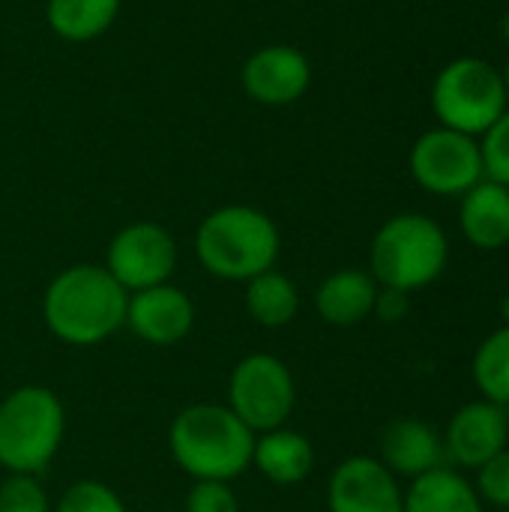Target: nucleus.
I'll list each match as a JSON object with an SVG mask.
<instances>
[{
	"mask_svg": "<svg viewBox=\"0 0 509 512\" xmlns=\"http://www.w3.org/2000/svg\"><path fill=\"white\" fill-rule=\"evenodd\" d=\"M126 303V288L108 270L78 264L48 285L42 315L57 339L69 345H96L126 321Z\"/></svg>",
	"mask_w": 509,
	"mask_h": 512,
	"instance_id": "obj_1",
	"label": "nucleus"
},
{
	"mask_svg": "<svg viewBox=\"0 0 509 512\" xmlns=\"http://www.w3.org/2000/svg\"><path fill=\"white\" fill-rule=\"evenodd\" d=\"M129 327L150 345H174L180 342L195 321L192 300L174 285H156L135 291L126 303Z\"/></svg>",
	"mask_w": 509,
	"mask_h": 512,
	"instance_id": "obj_13",
	"label": "nucleus"
},
{
	"mask_svg": "<svg viewBox=\"0 0 509 512\" xmlns=\"http://www.w3.org/2000/svg\"><path fill=\"white\" fill-rule=\"evenodd\" d=\"M411 174L435 195H465L486 180L480 141L444 126L432 129L411 150Z\"/></svg>",
	"mask_w": 509,
	"mask_h": 512,
	"instance_id": "obj_8",
	"label": "nucleus"
},
{
	"mask_svg": "<svg viewBox=\"0 0 509 512\" xmlns=\"http://www.w3.org/2000/svg\"><path fill=\"white\" fill-rule=\"evenodd\" d=\"M231 411L252 432L279 429L294 408V381L282 360L270 354L246 357L231 375Z\"/></svg>",
	"mask_w": 509,
	"mask_h": 512,
	"instance_id": "obj_7",
	"label": "nucleus"
},
{
	"mask_svg": "<svg viewBox=\"0 0 509 512\" xmlns=\"http://www.w3.org/2000/svg\"><path fill=\"white\" fill-rule=\"evenodd\" d=\"M120 12V0H48V24L60 39L87 42L105 33Z\"/></svg>",
	"mask_w": 509,
	"mask_h": 512,
	"instance_id": "obj_19",
	"label": "nucleus"
},
{
	"mask_svg": "<svg viewBox=\"0 0 509 512\" xmlns=\"http://www.w3.org/2000/svg\"><path fill=\"white\" fill-rule=\"evenodd\" d=\"M375 312H378V315H381V321H387V324L402 321V318H405V312H408V294H405V291H393V288L378 291Z\"/></svg>",
	"mask_w": 509,
	"mask_h": 512,
	"instance_id": "obj_27",
	"label": "nucleus"
},
{
	"mask_svg": "<svg viewBox=\"0 0 509 512\" xmlns=\"http://www.w3.org/2000/svg\"><path fill=\"white\" fill-rule=\"evenodd\" d=\"M63 441V405L45 387H21L0 405V465L12 474L42 471Z\"/></svg>",
	"mask_w": 509,
	"mask_h": 512,
	"instance_id": "obj_5",
	"label": "nucleus"
},
{
	"mask_svg": "<svg viewBox=\"0 0 509 512\" xmlns=\"http://www.w3.org/2000/svg\"><path fill=\"white\" fill-rule=\"evenodd\" d=\"M255 450L252 429L219 405H192L171 423V453L177 465L198 480H234L240 477Z\"/></svg>",
	"mask_w": 509,
	"mask_h": 512,
	"instance_id": "obj_2",
	"label": "nucleus"
},
{
	"mask_svg": "<svg viewBox=\"0 0 509 512\" xmlns=\"http://www.w3.org/2000/svg\"><path fill=\"white\" fill-rule=\"evenodd\" d=\"M198 258L201 264L231 282H249L258 273L273 270L279 255V231L267 213L243 204L219 207L198 228Z\"/></svg>",
	"mask_w": 509,
	"mask_h": 512,
	"instance_id": "obj_3",
	"label": "nucleus"
},
{
	"mask_svg": "<svg viewBox=\"0 0 509 512\" xmlns=\"http://www.w3.org/2000/svg\"><path fill=\"white\" fill-rule=\"evenodd\" d=\"M509 447V408L489 399L459 408L444 435V453L453 465L480 471L489 459Z\"/></svg>",
	"mask_w": 509,
	"mask_h": 512,
	"instance_id": "obj_10",
	"label": "nucleus"
},
{
	"mask_svg": "<svg viewBox=\"0 0 509 512\" xmlns=\"http://www.w3.org/2000/svg\"><path fill=\"white\" fill-rule=\"evenodd\" d=\"M0 512H48V498L27 474H15L0 486Z\"/></svg>",
	"mask_w": 509,
	"mask_h": 512,
	"instance_id": "obj_25",
	"label": "nucleus"
},
{
	"mask_svg": "<svg viewBox=\"0 0 509 512\" xmlns=\"http://www.w3.org/2000/svg\"><path fill=\"white\" fill-rule=\"evenodd\" d=\"M405 512H483V498L459 471L441 465L414 477L405 492Z\"/></svg>",
	"mask_w": 509,
	"mask_h": 512,
	"instance_id": "obj_17",
	"label": "nucleus"
},
{
	"mask_svg": "<svg viewBox=\"0 0 509 512\" xmlns=\"http://www.w3.org/2000/svg\"><path fill=\"white\" fill-rule=\"evenodd\" d=\"M252 462L258 465V471L267 480H273L279 486H294L309 477V471L315 465V450L300 432L273 429L261 441H255Z\"/></svg>",
	"mask_w": 509,
	"mask_h": 512,
	"instance_id": "obj_18",
	"label": "nucleus"
},
{
	"mask_svg": "<svg viewBox=\"0 0 509 512\" xmlns=\"http://www.w3.org/2000/svg\"><path fill=\"white\" fill-rule=\"evenodd\" d=\"M480 150H483L486 180H495L509 189V111H504L501 120L483 135Z\"/></svg>",
	"mask_w": 509,
	"mask_h": 512,
	"instance_id": "obj_22",
	"label": "nucleus"
},
{
	"mask_svg": "<svg viewBox=\"0 0 509 512\" xmlns=\"http://www.w3.org/2000/svg\"><path fill=\"white\" fill-rule=\"evenodd\" d=\"M177 264L174 237L156 222H135L123 228L108 246V273L132 291L165 285Z\"/></svg>",
	"mask_w": 509,
	"mask_h": 512,
	"instance_id": "obj_9",
	"label": "nucleus"
},
{
	"mask_svg": "<svg viewBox=\"0 0 509 512\" xmlns=\"http://www.w3.org/2000/svg\"><path fill=\"white\" fill-rule=\"evenodd\" d=\"M507 102L501 72L480 57L453 60L432 87V108L441 126L471 138L486 135L507 111Z\"/></svg>",
	"mask_w": 509,
	"mask_h": 512,
	"instance_id": "obj_6",
	"label": "nucleus"
},
{
	"mask_svg": "<svg viewBox=\"0 0 509 512\" xmlns=\"http://www.w3.org/2000/svg\"><path fill=\"white\" fill-rule=\"evenodd\" d=\"M477 495L483 504L509 510V447L477 471Z\"/></svg>",
	"mask_w": 509,
	"mask_h": 512,
	"instance_id": "obj_24",
	"label": "nucleus"
},
{
	"mask_svg": "<svg viewBox=\"0 0 509 512\" xmlns=\"http://www.w3.org/2000/svg\"><path fill=\"white\" fill-rule=\"evenodd\" d=\"M447 234L420 213H402L381 225L372 240V279L393 291H417L432 285L447 267Z\"/></svg>",
	"mask_w": 509,
	"mask_h": 512,
	"instance_id": "obj_4",
	"label": "nucleus"
},
{
	"mask_svg": "<svg viewBox=\"0 0 509 512\" xmlns=\"http://www.w3.org/2000/svg\"><path fill=\"white\" fill-rule=\"evenodd\" d=\"M501 512H509V510H501Z\"/></svg>",
	"mask_w": 509,
	"mask_h": 512,
	"instance_id": "obj_30",
	"label": "nucleus"
},
{
	"mask_svg": "<svg viewBox=\"0 0 509 512\" xmlns=\"http://www.w3.org/2000/svg\"><path fill=\"white\" fill-rule=\"evenodd\" d=\"M327 504L330 512H405V495L384 462L354 456L333 471Z\"/></svg>",
	"mask_w": 509,
	"mask_h": 512,
	"instance_id": "obj_11",
	"label": "nucleus"
},
{
	"mask_svg": "<svg viewBox=\"0 0 509 512\" xmlns=\"http://www.w3.org/2000/svg\"><path fill=\"white\" fill-rule=\"evenodd\" d=\"M471 372L483 399L509 408V324L480 342Z\"/></svg>",
	"mask_w": 509,
	"mask_h": 512,
	"instance_id": "obj_21",
	"label": "nucleus"
},
{
	"mask_svg": "<svg viewBox=\"0 0 509 512\" xmlns=\"http://www.w3.org/2000/svg\"><path fill=\"white\" fill-rule=\"evenodd\" d=\"M312 81V66L303 51L291 45H267L243 66V90L261 105L297 102Z\"/></svg>",
	"mask_w": 509,
	"mask_h": 512,
	"instance_id": "obj_12",
	"label": "nucleus"
},
{
	"mask_svg": "<svg viewBox=\"0 0 509 512\" xmlns=\"http://www.w3.org/2000/svg\"><path fill=\"white\" fill-rule=\"evenodd\" d=\"M297 306H300V297L288 276L267 270V273H258L255 279H249L246 309L258 324L285 327L297 315Z\"/></svg>",
	"mask_w": 509,
	"mask_h": 512,
	"instance_id": "obj_20",
	"label": "nucleus"
},
{
	"mask_svg": "<svg viewBox=\"0 0 509 512\" xmlns=\"http://www.w3.org/2000/svg\"><path fill=\"white\" fill-rule=\"evenodd\" d=\"M462 234L483 252L504 249L509 243V189L495 180H480L462 195L459 210Z\"/></svg>",
	"mask_w": 509,
	"mask_h": 512,
	"instance_id": "obj_15",
	"label": "nucleus"
},
{
	"mask_svg": "<svg viewBox=\"0 0 509 512\" xmlns=\"http://www.w3.org/2000/svg\"><path fill=\"white\" fill-rule=\"evenodd\" d=\"M501 78H504V90H507V99H509V63H507V69L501 72Z\"/></svg>",
	"mask_w": 509,
	"mask_h": 512,
	"instance_id": "obj_29",
	"label": "nucleus"
},
{
	"mask_svg": "<svg viewBox=\"0 0 509 512\" xmlns=\"http://www.w3.org/2000/svg\"><path fill=\"white\" fill-rule=\"evenodd\" d=\"M378 282L363 270H339L318 288V312L333 327H354L375 312Z\"/></svg>",
	"mask_w": 509,
	"mask_h": 512,
	"instance_id": "obj_16",
	"label": "nucleus"
},
{
	"mask_svg": "<svg viewBox=\"0 0 509 512\" xmlns=\"http://www.w3.org/2000/svg\"><path fill=\"white\" fill-rule=\"evenodd\" d=\"M501 33H504V39L509 42V12L504 15V21H501Z\"/></svg>",
	"mask_w": 509,
	"mask_h": 512,
	"instance_id": "obj_28",
	"label": "nucleus"
},
{
	"mask_svg": "<svg viewBox=\"0 0 509 512\" xmlns=\"http://www.w3.org/2000/svg\"><path fill=\"white\" fill-rule=\"evenodd\" d=\"M57 512H126V507L108 486L84 480L63 495Z\"/></svg>",
	"mask_w": 509,
	"mask_h": 512,
	"instance_id": "obj_23",
	"label": "nucleus"
},
{
	"mask_svg": "<svg viewBox=\"0 0 509 512\" xmlns=\"http://www.w3.org/2000/svg\"><path fill=\"white\" fill-rule=\"evenodd\" d=\"M381 459L393 474L402 477H420L429 474L435 468L444 465L447 453H444V441L435 435L432 426H426L423 420L405 417V420H393L384 435H381Z\"/></svg>",
	"mask_w": 509,
	"mask_h": 512,
	"instance_id": "obj_14",
	"label": "nucleus"
},
{
	"mask_svg": "<svg viewBox=\"0 0 509 512\" xmlns=\"http://www.w3.org/2000/svg\"><path fill=\"white\" fill-rule=\"evenodd\" d=\"M186 512H237V498L225 483L201 480L186 498Z\"/></svg>",
	"mask_w": 509,
	"mask_h": 512,
	"instance_id": "obj_26",
	"label": "nucleus"
}]
</instances>
